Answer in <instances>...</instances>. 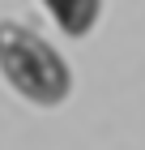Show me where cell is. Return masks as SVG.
Returning a JSON list of instances; mask_svg holds the SVG:
<instances>
[{"label":"cell","instance_id":"1","mask_svg":"<svg viewBox=\"0 0 145 150\" xmlns=\"http://www.w3.org/2000/svg\"><path fill=\"white\" fill-rule=\"evenodd\" d=\"M0 73L13 90L39 107H56L73 90V73L56 47L22 22H0Z\"/></svg>","mask_w":145,"mask_h":150},{"label":"cell","instance_id":"2","mask_svg":"<svg viewBox=\"0 0 145 150\" xmlns=\"http://www.w3.org/2000/svg\"><path fill=\"white\" fill-rule=\"evenodd\" d=\"M43 4L68 39L90 35V26L98 22V9H102V0H43Z\"/></svg>","mask_w":145,"mask_h":150}]
</instances>
